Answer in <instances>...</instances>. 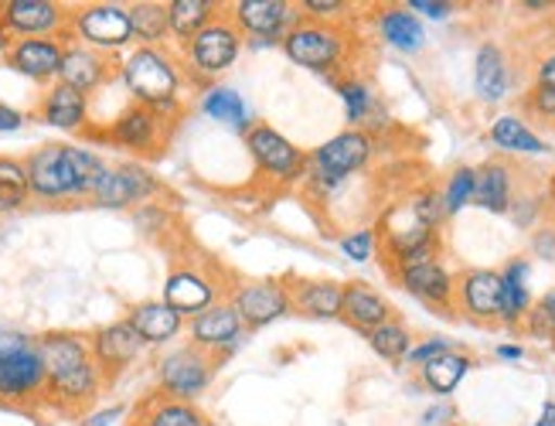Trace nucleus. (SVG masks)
<instances>
[{
	"mask_svg": "<svg viewBox=\"0 0 555 426\" xmlns=\"http://www.w3.org/2000/svg\"><path fill=\"white\" fill-rule=\"evenodd\" d=\"M443 202L437 188H420V192L396 198L382 211L375 225L378 246H382V267L385 270H402L416 267L426 259L443 256Z\"/></svg>",
	"mask_w": 555,
	"mask_h": 426,
	"instance_id": "1",
	"label": "nucleus"
},
{
	"mask_svg": "<svg viewBox=\"0 0 555 426\" xmlns=\"http://www.w3.org/2000/svg\"><path fill=\"white\" fill-rule=\"evenodd\" d=\"M35 345L48 372L44 396L65 410L89 406L103 386V372L92 359V341H86L82 335H68V331H52Z\"/></svg>",
	"mask_w": 555,
	"mask_h": 426,
	"instance_id": "2",
	"label": "nucleus"
},
{
	"mask_svg": "<svg viewBox=\"0 0 555 426\" xmlns=\"http://www.w3.org/2000/svg\"><path fill=\"white\" fill-rule=\"evenodd\" d=\"M24 171H28L31 198L68 202L92 198V188L106 175V164L76 144H44L24 157Z\"/></svg>",
	"mask_w": 555,
	"mask_h": 426,
	"instance_id": "3",
	"label": "nucleus"
},
{
	"mask_svg": "<svg viewBox=\"0 0 555 426\" xmlns=\"http://www.w3.org/2000/svg\"><path fill=\"white\" fill-rule=\"evenodd\" d=\"M283 52L294 65L307 68V73H318V76L337 82V79L351 76L348 68L354 62V35L345 25H327V21L300 17L294 31L283 38Z\"/></svg>",
	"mask_w": 555,
	"mask_h": 426,
	"instance_id": "4",
	"label": "nucleus"
},
{
	"mask_svg": "<svg viewBox=\"0 0 555 426\" xmlns=\"http://www.w3.org/2000/svg\"><path fill=\"white\" fill-rule=\"evenodd\" d=\"M375 154V137L369 130H341L331 137L327 144H321L310 154V168H307V184L313 195H337L341 188L361 171L369 168V160Z\"/></svg>",
	"mask_w": 555,
	"mask_h": 426,
	"instance_id": "5",
	"label": "nucleus"
},
{
	"mask_svg": "<svg viewBox=\"0 0 555 426\" xmlns=\"http://www.w3.org/2000/svg\"><path fill=\"white\" fill-rule=\"evenodd\" d=\"M119 79L130 89L133 103L154 109L178 106V92L184 86V73L175 55L167 49H151V44H140L119 62Z\"/></svg>",
	"mask_w": 555,
	"mask_h": 426,
	"instance_id": "6",
	"label": "nucleus"
},
{
	"mask_svg": "<svg viewBox=\"0 0 555 426\" xmlns=\"http://www.w3.org/2000/svg\"><path fill=\"white\" fill-rule=\"evenodd\" d=\"M243 44H246V35L238 31L232 11L222 8L219 14H215V21H208V25L181 49L188 76L195 82H208V79L225 76L229 68L238 62V55H243Z\"/></svg>",
	"mask_w": 555,
	"mask_h": 426,
	"instance_id": "7",
	"label": "nucleus"
},
{
	"mask_svg": "<svg viewBox=\"0 0 555 426\" xmlns=\"http://www.w3.org/2000/svg\"><path fill=\"white\" fill-rule=\"evenodd\" d=\"M215 369H219V354L198 345H181L157 362V392L181 402H195L202 392H208Z\"/></svg>",
	"mask_w": 555,
	"mask_h": 426,
	"instance_id": "8",
	"label": "nucleus"
},
{
	"mask_svg": "<svg viewBox=\"0 0 555 426\" xmlns=\"http://www.w3.org/2000/svg\"><path fill=\"white\" fill-rule=\"evenodd\" d=\"M178 106H167V109H154V106H127L116 120L103 130V137L109 140L113 147H124L133 154H160V147L167 144L175 127V116Z\"/></svg>",
	"mask_w": 555,
	"mask_h": 426,
	"instance_id": "9",
	"label": "nucleus"
},
{
	"mask_svg": "<svg viewBox=\"0 0 555 426\" xmlns=\"http://www.w3.org/2000/svg\"><path fill=\"white\" fill-rule=\"evenodd\" d=\"M246 147L256 160L259 175L273 184H297L300 178H307L310 154H304L297 144H289L276 127L253 124L246 133Z\"/></svg>",
	"mask_w": 555,
	"mask_h": 426,
	"instance_id": "10",
	"label": "nucleus"
},
{
	"mask_svg": "<svg viewBox=\"0 0 555 426\" xmlns=\"http://www.w3.org/2000/svg\"><path fill=\"white\" fill-rule=\"evenodd\" d=\"M72 11L52 0H8L0 4V44L17 38H68Z\"/></svg>",
	"mask_w": 555,
	"mask_h": 426,
	"instance_id": "11",
	"label": "nucleus"
},
{
	"mask_svg": "<svg viewBox=\"0 0 555 426\" xmlns=\"http://www.w3.org/2000/svg\"><path fill=\"white\" fill-rule=\"evenodd\" d=\"M68 31L79 44H89L95 52H116L127 49L133 41V21H130V8L119 4H89L72 11Z\"/></svg>",
	"mask_w": 555,
	"mask_h": 426,
	"instance_id": "12",
	"label": "nucleus"
},
{
	"mask_svg": "<svg viewBox=\"0 0 555 426\" xmlns=\"http://www.w3.org/2000/svg\"><path fill=\"white\" fill-rule=\"evenodd\" d=\"M238 31L249 38L253 49H267V44H283V38L294 31L300 21V11L283 4V0H235L229 8Z\"/></svg>",
	"mask_w": 555,
	"mask_h": 426,
	"instance_id": "13",
	"label": "nucleus"
},
{
	"mask_svg": "<svg viewBox=\"0 0 555 426\" xmlns=\"http://www.w3.org/2000/svg\"><path fill=\"white\" fill-rule=\"evenodd\" d=\"M389 276L409 297H416L420 304L433 307V311H440L447 318H456V273L443 263V256L426 259V263H416V267L392 270Z\"/></svg>",
	"mask_w": 555,
	"mask_h": 426,
	"instance_id": "14",
	"label": "nucleus"
},
{
	"mask_svg": "<svg viewBox=\"0 0 555 426\" xmlns=\"http://www.w3.org/2000/svg\"><path fill=\"white\" fill-rule=\"evenodd\" d=\"M456 318L480 327L501 324V270L474 267L456 276Z\"/></svg>",
	"mask_w": 555,
	"mask_h": 426,
	"instance_id": "15",
	"label": "nucleus"
},
{
	"mask_svg": "<svg viewBox=\"0 0 555 426\" xmlns=\"http://www.w3.org/2000/svg\"><path fill=\"white\" fill-rule=\"evenodd\" d=\"M232 307L243 318L246 331H259L280 318H286L294 307H289V291H286V280H249V283H238L232 291Z\"/></svg>",
	"mask_w": 555,
	"mask_h": 426,
	"instance_id": "16",
	"label": "nucleus"
},
{
	"mask_svg": "<svg viewBox=\"0 0 555 426\" xmlns=\"http://www.w3.org/2000/svg\"><path fill=\"white\" fill-rule=\"evenodd\" d=\"M157 195V178L143 171L140 164H119V168H106L100 184L92 188V205L100 208H133Z\"/></svg>",
	"mask_w": 555,
	"mask_h": 426,
	"instance_id": "17",
	"label": "nucleus"
},
{
	"mask_svg": "<svg viewBox=\"0 0 555 426\" xmlns=\"http://www.w3.org/2000/svg\"><path fill=\"white\" fill-rule=\"evenodd\" d=\"M48 372L38 354V345L0 354V402H28L44 396Z\"/></svg>",
	"mask_w": 555,
	"mask_h": 426,
	"instance_id": "18",
	"label": "nucleus"
},
{
	"mask_svg": "<svg viewBox=\"0 0 555 426\" xmlns=\"http://www.w3.org/2000/svg\"><path fill=\"white\" fill-rule=\"evenodd\" d=\"M188 335H191V345H198V348H205V351L219 354V359H222L225 351H232L238 341H243L246 324L232 307V300H219L215 307H208L205 314L188 321Z\"/></svg>",
	"mask_w": 555,
	"mask_h": 426,
	"instance_id": "19",
	"label": "nucleus"
},
{
	"mask_svg": "<svg viewBox=\"0 0 555 426\" xmlns=\"http://www.w3.org/2000/svg\"><path fill=\"white\" fill-rule=\"evenodd\" d=\"M143 348H147V345H143V338L137 335L127 318L95 331V335H92V359L103 372V383H113L119 372H127L130 362Z\"/></svg>",
	"mask_w": 555,
	"mask_h": 426,
	"instance_id": "20",
	"label": "nucleus"
},
{
	"mask_svg": "<svg viewBox=\"0 0 555 426\" xmlns=\"http://www.w3.org/2000/svg\"><path fill=\"white\" fill-rule=\"evenodd\" d=\"M65 55V41L62 38H17L4 49V62L21 73L24 79L35 82H52L59 79Z\"/></svg>",
	"mask_w": 555,
	"mask_h": 426,
	"instance_id": "21",
	"label": "nucleus"
},
{
	"mask_svg": "<svg viewBox=\"0 0 555 426\" xmlns=\"http://www.w3.org/2000/svg\"><path fill=\"white\" fill-rule=\"evenodd\" d=\"M113 76H119V65L113 59H106V52H95L89 44L79 41H68L65 44V55H62V68H59V82L89 92L92 89H103Z\"/></svg>",
	"mask_w": 555,
	"mask_h": 426,
	"instance_id": "22",
	"label": "nucleus"
},
{
	"mask_svg": "<svg viewBox=\"0 0 555 426\" xmlns=\"http://www.w3.org/2000/svg\"><path fill=\"white\" fill-rule=\"evenodd\" d=\"M164 304L175 307L181 318H198L208 307L219 304V283L208 280L202 270H175L164 283Z\"/></svg>",
	"mask_w": 555,
	"mask_h": 426,
	"instance_id": "23",
	"label": "nucleus"
},
{
	"mask_svg": "<svg viewBox=\"0 0 555 426\" xmlns=\"http://www.w3.org/2000/svg\"><path fill=\"white\" fill-rule=\"evenodd\" d=\"M286 291H289V307L310 321H337L341 318L345 283L297 276V280H286Z\"/></svg>",
	"mask_w": 555,
	"mask_h": 426,
	"instance_id": "24",
	"label": "nucleus"
},
{
	"mask_svg": "<svg viewBox=\"0 0 555 426\" xmlns=\"http://www.w3.org/2000/svg\"><path fill=\"white\" fill-rule=\"evenodd\" d=\"M518 198V171L508 160L491 157L477 168V188H474V205L491 211V216H508Z\"/></svg>",
	"mask_w": 555,
	"mask_h": 426,
	"instance_id": "25",
	"label": "nucleus"
},
{
	"mask_svg": "<svg viewBox=\"0 0 555 426\" xmlns=\"http://www.w3.org/2000/svg\"><path fill=\"white\" fill-rule=\"evenodd\" d=\"M474 92L480 103H501L512 92V62L498 41H485L474 55Z\"/></svg>",
	"mask_w": 555,
	"mask_h": 426,
	"instance_id": "26",
	"label": "nucleus"
},
{
	"mask_svg": "<svg viewBox=\"0 0 555 426\" xmlns=\"http://www.w3.org/2000/svg\"><path fill=\"white\" fill-rule=\"evenodd\" d=\"M392 304L385 300L372 283L365 280H351L345 283V300H341V321L354 331H361V335H369L372 327L392 321Z\"/></svg>",
	"mask_w": 555,
	"mask_h": 426,
	"instance_id": "27",
	"label": "nucleus"
},
{
	"mask_svg": "<svg viewBox=\"0 0 555 426\" xmlns=\"http://www.w3.org/2000/svg\"><path fill=\"white\" fill-rule=\"evenodd\" d=\"M38 113H41V120L48 127L65 130V133H79L89 124V100H86V92H79V89H72L65 82H52L44 92Z\"/></svg>",
	"mask_w": 555,
	"mask_h": 426,
	"instance_id": "28",
	"label": "nucleus"
},
{
	"mask_svg": "<svg viewBox=\"0 0 555 426\" xmlns=\"http://www.w3.org/2000/svg\"><path fill=\"white\" fill-rule=\"evenodd\" d=\"M528 273L532 263L525 256H515L501 270V324L504 327H521L528 311H532L535 297L528 294Z\"/></svg>",
	"mask_w": 555,
	"mask_h": 426,
	"instance_id": "29",
	"label": "nucleus"
},
{
	"mask_svg": "<svg viewBox=\"0 0 555 426\" xmlns=\"http://www.w3.org/2000/svg\"><path fill=\"white\" fill-rule=\"evenodd\" d=\"M127 321L143 338V345H154V348L175 341L181 335V327H184V318L175 311V307H167L164 300H143L137 307H130Z\"/></svg>",
	"mask_w": 555,
	"mask_h": 426,
	"instance_id": "30",
	"label": "nucleus"
},
{
	"mask_svg": "<svg viewBox=\"0 0 555 426\" xmlns=\"http://www.w3.org/2000/svg\"><path fill=\"white\" fill-rule=\"evenodd\" d=\"M130 426H208V419L195 410V402H181L164 392H151L137 406Z\"/></svg>",
	"mask_w": 555,
	"mask_h": 426,
	"instance_id": "31",
	"label": "nucleus"
},
{
	"mask_svg": "<svg viewBox=\"0 0 555 426\" xmlns=\"http://www.w3.org/2000/svg\"><path fill=\"white\" fill-rule=\"evenodd\" d=\"M375 21H378V35L385 38V44H392L396 52L416 55L426 49V28L409 8H385L378 11Z\"/></svg>",
	"mask_w": 555,
	"mask_h": 426,
	"instance_id": "32",
	"label": "nucleus"
},
{
	"mask_svg": "<svg viewBox=\"0 0 555 426\" xmlns=\"http://www.w3.org/2000/svg\"><path fill=\"white\" fill-rule=\"evenodd\" d=\"M488 140L504 154H548L552 151L545 140L515 113L498 116V120L488 127Z\"/></svg>",
	"mask_w": 555,
	"mask_h": 426,
	"instance_id": "33",
	"label": "nucleus"
},
{
	"mask_svg": "<svg viewBox=\"0 0 555 426\" xmlns=\"http://www.w3.org/2000/svg\"><path fill=\"white\" fill-rule=\"evenodd\" d=\"M470 369H474V359H470V354L453 348V351L440 354V359L426 362V365L416 369V372H420V383H423L433 396H453L456 386L464 383Z\"/></svg>",
	"mask_w": 555,
	"mask_h": 426,
	"instance_id": "34",
	"label": "nucleus"
},
{
	"mask_svg": "<svg viewBox=\"0 0 555 426\" xmlns=\"http://www.w3.org/2000/svg\"><path fill=\"white\" fill-rule=\"evenodd\" d=\"M222 8L215 4V0H171L167 4V21H171V38L184 44L195 38L208 21H215Z\"/></svg>",
	"mask_w": 555,
	"mask_h": 426,
	"instance_id": "35",
	"label": "nucleus"
},
{
	"mask_svg": "<svg viewBox=\"0 0 555 426\" xmlns=\"http://www.w3.org/2000/svg\"><path fill=\"white\" fill-rule=\"evenodd\" d=\"M337 96L345 103V120L354 127V130H365L369 120L378 113V100H375V89L361 79V76H345L334 82Z\"/></svg>",
	"mask_w": 555,
	"mask_h": 426,
	"instance_id": "36",
	"label": "nucleus"
},
{
	"mask_svg": "<svg viewBox=\"0 0 555 426\" xmlns=\"http://www.w3.org/2000/svg\"><path fill=\"white\" fill-rule=\"evenodd\" d=\"M202 109H205V116H211V120L229 124V127L243 130V133H249V127H253L246 100L229 86H208V92L202 96Z\"/></svg>",
	"mask_w": 555,
	"mask_h": 426,
	"instance_id": "37",
	"label": "nucleus"
},
{
	"mask_svg": "<svg viewBox=\"0 0 555 426\" xmlns=\"http://www.w3.org/2000/svg\"><path fill=\"white\" fill-rule=\"evenodd\" d=\"M365 341L372 345V351L378 354V359L399 365L409 359V351H413V331H409L399 318H392V321L372 327L365 335Z\"/></svg>",
	"mask_w": 555,
	"mask_h": 426,
	"instance_id": "38",
	"label": "nucleus"
},
{
	"mask_svg": "<svg viewBox=\"0 0 555 426\" xmlns=\"http://www.w3.org/2000/svg\"><path fill=\"white\" fill-rule=\"evenodd\" d=\"M130 21H133V38L151 44V49H164V41L171 38L167 4H130Z\"/></svg>",
	"mask_w": 555,
	"mask_h": 426,
	"instance_id": "39",
	"label": "nucleus"
},
{
	"mask_svg": "<svg viewBox=\"0 0 555 426\" xmlns=\"http://www.w3.org/2000/svg\"><path fill=\"white\" fill-rule=\"evenodd\" d=\"M28 198H31V184H28V171H24V160L0 157V216H11V211L24 208Z\"/></svg>",
	"mask_w": 555,
	"mask_h": 426,
	"instance_id": "40",
	"label": "nucleus"
},
{
	"mask_svg": "<svg viewBox=\"0 0 555 426\" xmlns=\"http://www.w3.org/2000/svg\"><path fill=\"white\" fill-rule=\"evenodd\" d=\"M474 188H477V168H453L443 192H440V202H443V216L453 219L461 216L467 205H474Z\"/></svg>",
	"mask_w": 555,
	"mask_h": 426,
	"instance_id": "41",
	"label": "nucleus"
},
{
	"mask_svg": "<svg viewBox=\"0 0 555 426\" xmlns=\"http://www.w3.org/2000/svg\"><path fill=\"white\" fill-rule=\"evenodd\" d=\"M521 331H525V335H532L535 341L555 345V283L542 297H535V304H532V311H528Z\"/></svg>",
	"mask_w": 555,
	"mask_h": 426,
	"instance_id": "42",
	"label": "nucleus"
},
{
	"mask_svg": "<svg viewBox=\"0 0 555 426\" xmlns=\"http://www.w3.org/2000/svg\"><path fill=\"white\" fill-rule=\"evenodd\" d=\"M337 246H341V253L351 259V263H369V259H375V256L382 253L375 225H372V229L345 232V235H341V243H337Z\"/></svg>",
	"mask_w": 555,
	"mask_h": 426,
	"instance_id": "43",
	"label": "nucleus"
},
{
	"mask_svg": "<svg viewBox=\"0 0 555 426\" xmlns=\"http://www.w3.org/2000/svg\"><path fill=\"white\" fill-rule=\"evenodd\" d=\"M297 11L307 21H327V25H341V21L351 14V4H345V0H300Z\"/></svg>",
	"mask_w": 555,
	"mask_h": 426,
	"instance_id": "44",
	"label": "nucleus"
},
{
	"mask_svg": "<svg viewBox=\"0 0 555 426\" xmlns=\"http://www.w3.org/2000/svg\"><path fill=\"white\" fill-rule=\"evenodd\" d=\"M548 208V198H535V195H518L515 205L508 216L515 219L518 229H539L545 219H542V211Z\"/></svg>",
	"mask_w": 555,
	"mask_h": 426,
	"instance_id": "45",
	"label": "nucleus"
},
{
	"mask_svg": "<svg viewBox=\"0 0 555 426\" xmlns=\"http://www.w3.org/2000/svg\"><path fill=\"white\" fill-rule=\"evenodd\" d=\"M521 106L532 113V116H539L542 124H552L555 127V89H528Z\"/></svg>",
	"mask_w": 555,
	"mask_h": 426,
	"instance_id": "46",
	"label": "nucleus"
},
{
	"mask_svg": "<svg viewBox=\"0 0 555 426\" xmlns=\"http://www.w3.org/2000/svg\"><path fill=\"white\" fill-rule=\"evenodd\" d=\"M447 351H453V341H447V338H426V341L413 345V351H409L405 365H413V369H423L426 362L440 359V354H447Z\"/></svg>",
	"mask_w": 555,
	"mask_h": 426,
	"instance_id": "47",
	"label": "nucleus"
},
{
	"mask_svg": "<svg viewBox=\"0 0 555 426\" xmlns=\"http://www.w3.org/2000/svg\"><path fill=\"white\" fill-rule=\"evenodd\" d=\"M535 259H545V263H555V219H545L535 232H532V243H528Z\"/></svg>",
	"mask_w": 555,
	"mask_h": 426,
	"instance_id": "48",
	"label": "nucleus"
},
{
	"mask_svg": "<svg viewBox=\"0 0 555 426\" xmlns=\"http://www.w3.org/2000/svg\"><path fill=\"white\" fill-rule=\"evenodd\" d=\"M405 8L413 11L416 17H429V21H447L456 11L450 0H409Z\"/></svg>",
	"mask_w": 555,
	"mask_h": 426,
	"instance_id": "49",
	"label": "nucleus"
},
{
	"mask_svg": "<svg viewBox=\"0 0 555 426\" xmlns=\"http://www.w3.org/2000/svg\"><path fill=\"white\" fill-rule=\"evenodd\" d=\"M456 423V410L450 402H437V406H429L420 419V426H453Z\"/></svg>",
	"mask_w": 555,
	"mask_h": 426,
	"instance_id": "50",
	"label": "nucleus"
},
{
	"mask_svg": "<svg viewBox=\"0 0 555 426\" xmlns=\"http://www.w3.org/2000/svg\"><path fill=\"white\" fill-rule=\"evenodd\" d=\"M535 86L532 89H555V52L542 55L539 65H535Z\"/></svg>",
	"mask_w": 555,
	"mask_h": 426,
	"instance_id": "51",
	"label": "nucleus"
},
{
	"mask_svg": "<svg viewBox=\"0 0 555 426\" xmlns=\"http://www.w3.org/2000/svg\"><path fill=\"white\" fill-rule=\"evenodd\" d=\"M21 124H24V116H21L14 106H4V103H0V133L21 130Z\"/></svg>",
	"mask_w": 555,
	"mask_h": 426,
	"instance_id": "52",
	"label": "nucleus"
},
{
	"mask_svg": "<svg viewBox=\"0 0 555 426\" xmlns=\"http://www.w3.org/2000/svg\"><path fill=\"white\" fill-rule=\"evenodd\" d=\"M124 413H127L124 406H109V410H100V413L86 416V423H82V426H109V423H116Z\"/></svg>",
	"mask_w": 555,
	"mask_h": 426,
	"instance_id": "53",
	"label": "nucleus"
},
{
	"mask_svg": "<svg viewBox=\"0 0 555 426\" xmlns=\"http://www.w3.org/2000/svg\"><path fill=\"white\" fill-rule=\"evenodd\" d=\"M31 348V341L17 335V331H8V335H0V354H11V351H24Z\"/></svg>",
	"mask_w": 555,
	"mask_h": 426,
	"instance_id": "54",
	"label": "nucleus"
},
{
	"mask_svg": "<svg viewBox=\"0 0 555 426\" xmlns=\"http://www.w3.org/2000/svg\"><path fill=\"white\" fill-rule=\"evenodd\" d=\"M494 354H498V359H504V362H521L525 359V348L521 345H498Z\"/></svg>",
	"mask_w": 555,
	"mask_h": 426,
	"instance_id": "55",
	"label": "nucleus"
},
{
	"mask_svg": "<svg viewBox=\"0 0 555 426\" xmlns=\"http://www.w3.org/2000/svg\"><path fill=\"white\" fill-rule=\"evenodd\" d=\"M535 426H555V399H545L542 402V413H539Z\"/></svg>",
	"mask_w": 555,
	"mask_h": 426,
	"instance_id": "56",
	"label": "nucleus"
},
{
	"mask_svg": "<svg viewBox=\"0 0 555 426\" xmlns=\"http://www.w3.org/2000/svg\"><path fill=\"white\" fill-rule=\"evenodd\" d=\"M518 8H525V11H548V8H555V4H548V0H521Z\"/></svg>",
	"mask_w": 555,
	"mask_h": 426,
	"instance_id": "57",
	"label": "nucleus"
},
{
	"mask_svg": "<svg viewBox=\"0 0 555 426\" xmlns=\"http://www.w3.org/2000/svg\"><path fill=\"white\" fill-rule=\"evenodd\" d=\"M548 208H555V175H552V181H548Z\"/></svg>",
	"mask_w": 555,
	"mask_h": 426,
	"instance_id": "58",
	"label": "nucleus"
}]
</instances>
